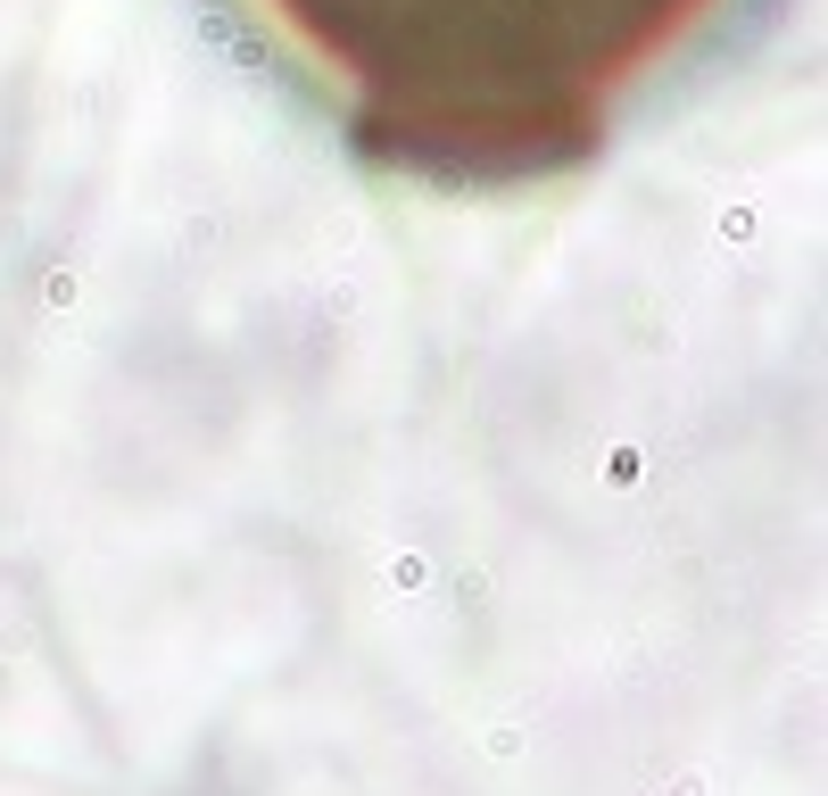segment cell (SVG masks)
I'll return each instance as SVG.
<instances>
[{
    "label": "cell",
    "mask_w": 828,
    "mask_h": 796,
    "mask_svg": "<svg viewBox=\"0 0 828 796\" xmlns=\"http://www.w3.org/2000/svg\"><path fill=\"white\" fill-rule=\"evenodd\" d=\"M365 150L439 183L588 158L737 0H232Z\"/></svg>",
    "instance_id": "obj_1"
}]
</instances>
